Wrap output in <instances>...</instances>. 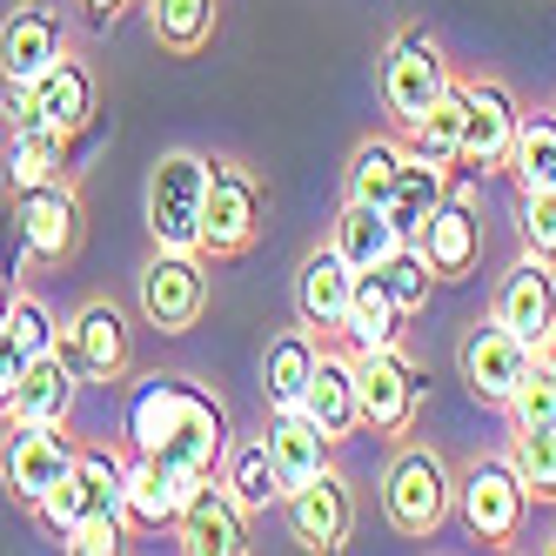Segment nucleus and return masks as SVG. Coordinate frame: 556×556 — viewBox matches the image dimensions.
I'll return each mask as SVG.
<instances>
[{
  "label": "nucleus",
  "instance_id": "473e14b6",
  "mask_svg": "<svg viewBox=\"0 0 556 556\" xmlns=\"http://www.w3.org/2000/svg\"><path fill=\"white\" fill-rule=\"evenodd\" d=\"M215 8L222 0H148V27L168 54H202L215 34Z\"/></svg>",
  "mask_w": 556,
  "mask_h": 556
},
{
  "label": "nucleus",
  "instance_id": "4be33fe9",
  "mask_svg": "<svg viewBox=\"0 0 556 556\" xmlns=\"http://www.w3.org/2000/svg\"><path fill=\"white\" fill-rule=\"evenodd\" d=\"M349 289H355V268L336 249H315L295 275V308H302V329L315 336H342V315H349Z\"/></svg>",
  "mask_w": 556,
  "mask_h": 556
},
{
  "label": "nucleus",
  "instance_id": "72a5a7b5",
  "mask_svg": "<svg viewBox=\"0 0 556 556\" xmlns=\"http://www.w3.org/2000/svg\"><path fill=\"white\" fill-rule=\"evenodd\" d=\"M222 490L242 503V516H249V509H268L275 496H282V483H275V463H268V450H262V435L222 456Z\"/></svg>",
  "mask_w": 556,
  "mask_h": 556
},
{
  "label": "nucleus",
  "instance_id": "79ce46f5",
  "mask_svg": "<svg viewBox=\"0 0 556 556\" xmlns=\"http://www.w3.org/2000/svg\"><path fill=\"white\" fill-rule=\"evenodd\" d=\"M536 369L556 382V329H549V336H543V349H536Z\"/></svg>",
  "mask_w": 556,
  "mask_h": 556
},
{
  "label": "nucleus",
  "instance_id": "58836bf2",
  "mask_svg": "<svg viewBox=\"0 0 556 556\" xmlns=\"http://www.w3.org/2000/svg\"><path fill=\"white\" fill-rule=\"evenodd\" d=\"M523 255L556 268V188L523 194Z\"/></svg>",
  "mask_w": 556,
  "mask_h": 556
},
{
  "label": "nucleus",
  "instance_id": "a211bd4d",
  "mask_svg": "<svg viewBox=\"0 0 556 556\" xmlns=\"http://www.w3.org/2000/svg\"><path fill=\"white\" fill-rule=\"evenodd\" d=\"M490 315H496L509 336H523L530 349H543V336L556 329V282H549V262H536V255L516 262V268L503 275Z\"/></svg>",
  "mask_w": 556,
  "mask_h": 556
},
{
  "label": "nucleus",
  "instance_id": "c03bdc74",
  "mask_svg": "<svg viewBox=\"0 0 556 556\" xmlns=\"http://www.w3.org/2000/svg\"><path fill=\"white\" fill-rule=\"evenodd\" d=\"M8 308H14V289H8V275H0V323H8Z\"/></svg>",
  "mask_w": 556,
  "mask_h": 556
},
{
  "label": "nucleus",
  "instance_id": "423d86ee",
  "mask_svg": "<svg viewBox=\"0 0 556 556\" xmlns=\"http://www.w3.org/2000/svg\"><path fill=\"white\" fill-rule=\"evenodd\" d=\"M355 403H363V429L403 435L422 409V376L403 349H363L355 355Z\"/></svg>",
  "mask_w": 556,
  "mask_h": 556
},
{
  "label": "nucleus",
  "instance_id": "5701e85b",
  "mask_svg": "<svg viewBox=\"0 0 556 556\" xmlns=\"http://www.w3.org/2000/svg\"><path fill=\"white\" fill-rule=\"evenodd\" d=\"M262 450H268V463H275V483H282V496L302 490L315 469H329V435L315 429L302 409H275L268 429H262Z\"/></svg>",
  "mask_w": 556,
  "mask_h": 556
},
{
  "label": "nucleus",
  "instance_id": "bb28decb",
  "mask_svg": "<svg viewBox=\"0 0 556 556\" xmlns=\"http://www.w3.org/2000/svg\"><path fill=\"white\" fill-rule=\"evenodd\" d=\"M355 275H369V268H382L395 249H403V228L389 222V208H376V202H349L342 208V222H336V242H329Z\"/></svg>",
  "mask_w": 556,
  "mask_h": 556
},
{
  "label": "nucleus",
  "instance_id": "a878e982",
  "mask_svg": "<svg viewBox=\"0 0 556 556\" xmlns=\"http://www.w3.org/2000/svg\"><path fill=\"white\" fill-rule=\"evenodd\" d=\"M188 496H194V476H181V469H168V463H154V456L135 450V463H128V516L135 523H148V530L175 523Z\"/></svg>",
  "mask_w": 556,
  "mask_h": 556
},
{
  "label": "nucleus",
  "instance_id": "1a4fd4ad",
  "mask_svg": "<svg viewBox=\"0 0 556 556\" xmlns=\"http://www.w3.org/2000/svg\"><path fill=\"white\" fill-rule=\"evenodd\" d=\"M443 94H450V61H443V48H435L422 27H409L403 41L389 48V61H382V108L409 128Z\"/></svg>",
  "mask_w": 556,
  "mask_h": 556
},
{
  "label": "nucleus",
  "instance_id": "20e7f679",
  "mask_svg": "<svg viewBox=\"0 0 556 556\" xmlns=\"http://www.w3.org/2000/svg\"><path fill=\"white\" fill-rule=\"evenodd\" d=\"M202 194L208 162L202 154H162L148 175V235L154 249H194L202 255Z\"/></svg>",
  "mask_w": 556,
  "mask_h": 556
},
{
  "label": "nucleus",
  "instance_id": "f3484780",
  "mask_svg": "<svg viewBox=\"0 0 556 556\" xmlns=\"http://www.w3.org/2000/svg\"><path fill=\"white\" fill-rule=\"evenodd\" d=\"M175 543L188 556H242L249 549V530H242V503H235L228 490H208V483H194V496L181 503L175 516Z\"/></svg>",
  "mask_w": 556,
  "mask_h": 556
},
{
  "label": "nucleus",
  "instance_id": "7ed1b4c3",
  "mask_svg": "<svg viewBox=\"0 0 556 556\" xmlns=\"http://www.w3.org/2000/svg\"><path fill=\"white\" fill-rule=\"evenodd\" d=\"M34 516H41L48 530H74V523H88V516H114V523H122L128 516V463L108 456V450H81L74 469L34 503Z\"/></svg>",
  "mask_w": 556,
  "mask_h": 556
},
{
  "label": "nucleus",
  "instance_id": "37998d69",
  "mask_svg": "<svg viewBox=\"0 0 556 556\" xmlns=\"http://www.w3.org/2000/svg\"><path fill=\"white\" fill-rule=\"evenodd\" d=\"M81 8H88L94 21H114V8H122V0H81Z\"/></svg>",
  "mask_w": 556,
  "mask_h": 556
},
{
  "label": "nucleus",
  "instance_id": "4468645a",
  "mask_svg": "<svg viewBox=\"0 0 556 556\" xmlns=\"http://www.w3.org/2000/svg\"><path fill=\"white\" fill-rule=\"evenodd\" d=\"M516 122L523 108L503 81H469V114H463V168L490 175V168H509V141H516Z\"/></svg>",
  "mask_w": 556,
  "mask_h": 556
},
{
  "label": "nucleus",
  "instance_id": "ea45409f",
  "mask_svg": "<svg viewBox=\"0 0 556 556\" xmlns=\"http://www.w3.org/2000/svg\"><path fill=\"white\" fill-rule=\"evenodd\" d=\"M509 416H516V429H536V422H556V382L530 363V376L516 382V395H509Z\"/></svg>",
  "mask_w": 556,
  "mask_h": 556
},
{
  "label": "nucleus",
  "instance_id": "e433bc0d",
  "mask_svg": "<svg viewBox=\"0 0 556 556\" xmlns=\"http://www.w3.org/2000/svg\"><path fill=\"white\" fill-rule=\"evenodd\" d=\"M61 148H67L61 135L14 122V154H8V175H14V188H34V181H61Z\"/></svg>",
  "mask_w": 556,
  "mask_h": 556
},
{
  "label": "nucleus",
  "instance_id": "49530a36",
  "mask_svg": "<svg viewBox=\"0 0 556 556\" xmlns=\"http://www.w3.org/2000/svg\"><path fill=\"white\" fill-rule=\"evenodd\" d=\"M549 556H556V536H549Z\"/></svg>",
  "mask_w": 556,
  "mask_h": 556
},
{
  "label": "nucleus",
  "instance_id": "412c9836",
  "mask_svg": "<svg viewBox=\"0 0 556 556\" xmlns=\"http://www.w3.org/2000/svg\"><path fill=\"white\" fill-rule=\"evenodd\" d=\"M416 249L429 255L435 282H463V275L476 268V255H483V222H476L469 202H450V194H443V202H435V215L422 222Z\"/></svg>",
  "mask_w": 556,
  "mask_h": 556
},
{
  "label": "nucleus",
  "instance_id": "6e6552de",
  "mask_svg": "<svg viewBox=\"0 0 556 556\" xmlns=\"http://www.w3.org/2000/svg\"><path fill=\"white\" fill-rule=\"evenodd\" d=\"M456 503H463V523L483 536V543H516V530H523V516H530V490H523V476H516L509 456H483L463 483H456Z\"/></svg>",
  "mask_w": 556,
  "mask_h": 556
},
{
  "label": "nucleus",
  "instance_id": "4c0bfd02",
  "mask_svg": "<svg viewBox=\"0 0 556 556\" xmlns=\"http://www.w3.org/2000/svg\"><path fill=\"white\" fill-rule=\"evenodd\" d=\"M376 275H382V289L395 295V308H403V315H416V308L429 302V282H435V268H429V255H422L416 242H403Z\"/></svg>",
  "mask_w": 556,
  "mask_h": 556
},
{
  "label": "nucleus",
  "instance_id": "ddd939ff",
  "mask_svg": "<svg viewBox=\"0 0 556 556\" xmlns=\"http://www.w3.org/2000/svg\"><path fill=\"white\" fill-rule=\"evenodd\" d=\"M282 503H289V530H295L302 549H342L349 530H355V496H349V483L336 469H315Z\"/></svg>",
  "mask_w": 556,
  "mask_h": 556
},
{
  "label": "nucleus",
  "instance_id": "b1692460",
  "mask_svg": "<svg viewBox=\"0 0 556 556\" xmlns=\"http://www.w3.org/2000/svg\"><path fill=\"white\" fill-rule=\"evenodd\" d=\"M74 389H81V376L61 363V349L34 355V363L14 376V389H8V416H14V429H27V422H67Z\"/></svg>",
  "mask_w": 556,
  "mask_h": 556
},
{
  "label": "nucleus",
  "instance_id": "0eeeda50",
  "mask_svg": "<svg viewBox=\"0 0 556 556\" xmlns=\"http://www.w3.org/2000/svg\"><path fill=\"white\" fill-rule=\"evenodd\" d=\"M262 235V188L249 168L208 162V194H202V255H242Z\"/></svg>",
  "mask_w": 556,
  "mask_h": 556
},
{
  "label": "nucleus",
  "instance_id": "f03ea898",
  "mask_svg": "<svg viewBox=\"0 0 556 556\" xmlns=\"http://www.w3.org/2000/svg\"><path fill=\"white\" fill-rule=\"evenodd\" d=\"M450 509H456V483H450V463L409 443V450H395L389 476H382V516L403 536H435L450 523Z\"/></svg>",
  "mask_w": 556,
  "mask_h": 556
},
{
  "label": "nucleus",
  "instance_id": "2eb2a0df",
  "mask_svg": "<svg viewBox=\"0 0 556 556\" xmlns=\"http://www.w3.org/2000/svg\"><path fill=\"white\" fill-rule=\"evenodd\" d=\"M74 456H81V450L61 435V422H27L14 443H8V456H0V476H8V490L34 509L74 469Z\"/></svg>",
  "mask_w": 556,
  "mask_h": 556
},
{
  "label": "nucleus",
  "instance_id": "f8f14e48",
  "mask_svg": "<svg viewBox=\"0 0 556 556\" xmlns=\"http://www.w3.org/2000/svg\"><path fill=\"white\" fill-rule=\"evenodd\" d=\"M14 122H27V128H48V135H61V141H74L88 122H94V81L74 61H54L41 81H27L21 88V114Z\"/></svg>",
  "mask_w": 556,
  "mask_h": 556
},
{
  "label": "nucleus",
  "instance_id": "9d476101",
  "mask_svg": "<svg viewBox=\"0 0 556 556\" xmlns=\"http://www.w3.org/2000/svg\"><path fill=\"white\" fill-rule=\"evenodd\" d=\"M530 363H536V349H530L523 336H509L496 315H490V323H476V329L463 336V382H469L476 403L509 409V395H516V382L530 376Z\"/></svg>",
  "mask_w": 556,
  "mask_h": 556
},
{
  "label": "nucleus",
  "instance_id": "9b49d317",
  "mask_svg": "<svg viewBox=\"0 0 556 556\" xmlns=\"http://www.w3.org/2000/svg\"><path fill=\"white\" fill-rule=\"evenodd\" d=\"M61 363L81 376V382H114L128 369V329H122V308L114 302H88L74 323L54 336Z\"/></svg>",
  "mask_w": 556,
  "mask_h": 556
},
{
  "label": "nucleus",
  "instance_id": "f704fd0d",
  "mask_svg": "<svg viewBox=\"0 0 556 556\" xmlns=\"http://www.w3.org/2000/svg\"><path fill=\"white\" fill-rule=\"evenodd\" d=\"M403 162H409V154L395 148V141H363V148L349 154V202H376V208H389Z\"/></svg>",
  "mask_w": 556,
  "mask_h": 556
},
{
  "label": "nucleus",
  "instance_id": "dca6fc26",
  "mask_svg": "<svg viewBox=\"0 0 556 556\" xmlns=\"http://www.w3.org/2000/svg\"><path fill=\"white\" fill-rule=\"evenodd\" d=\"M14 228H21L27 255L61 262L81 242V208H74V194L61 181H34V188H14Z\"/></svg>",
  "mask_w": 556,
  "mask_h": 556
},
{
  "label": "nucleus",
  "instance_id": "f257e3e1",
  "mask_svg": "<svg viewBox=\"0 0 556 556\" xmlns=\"http://www.w3.org/2000/svg\"><path fill=\"white\" fill-rule=\"evenodd\" d=\"M128 443L154 463L194 476V483H208L228 456V416L208 389H194L181 376H148L128 395Z\"/></svg>",
  "mask_w": 556,
  "mask_h": 556
},
{
  "label": "nucleus",
  "instance_id": "7c9ffc66",
  "mask_svg": "<svg viewBox=\"0 0 556 556\" xmlns=\"http://www.w3.org/2000/svg\"><path fill=\"white\" fill-rule=\"evenodd\" d=\"M315 336L308 329H289V336H275L268 342V363H262V382H268V403L275 409H302V389L315 376Z\"/></svg>",
  "mask_w": 556,
  "mask_h": 556
},
{
  "label": "nucleus",
  "instance_id": "c85d7f7f",
  "mask_svg": "<svg viewBox=\"0 0 556 556\" xmlns=\"http://www.w3.org/2000/svg\"><path fill=\"white\" fill-rule=\"evenodd\" d=\"M54 315L34 302V295H14V308H8V323H0V382L14 389V376L34 363V355H48L54 349Z\"/></svg>",
  "mask_w": 556,
  "mask_h": 556
},
{
  "label": "nucleus",
  "instance_id": "393cba45",
  "mask_svg": "<svg viewBox=\"0 0 556 556\" xmlns=\"http://www.w3.org/2000/svg\"><path fill=\"white\" fill-rule=\"evenodd\" d=\"M342 342L363 355V349H395L403 342V308H395V295L382 289V275H355L349 289V315H342Z\"/></svg>",
  "mask_w": 556,
  "mask_h": 556
},
{
  "label": "nucleus",
  "instance_id": "39448f33",
  "mask_svg": "<svg viewBox=\"0 0 556 556\" xmlns=\"http://www.w3.org/2000/svg\"><path fill=\"white\" fill-rule=\"evenodd\" d=\"M208 308V268L194 249H154V262L141 268V315L162 336H188Z\"/></svg>",
  "mask_w": 556,
  "mask_h": 556
},
{
  "label": "nucleus",
  "instance_id": "c756f323",
  "mask_svg": "<svg viewBox=\"0 0 556 556\" xmlns=\"http://www.w3.org/2000/svg\"><path fill=\"white\" fill-rule=\"evenodd\" d=\"M463 114H469V88L450 81V94L422 122H409V154H422L435 168H463Z\"/></svg>",
  "mask_w": 556,
  "mask_h": 556
},
{
  "label": "nucleus",
  "instance_id": "a19ab883",
  "mask_svg": "<svg viewBox=\"0 0 556 556\" xmlns=\"http://www.w3.org/2000/svg\"><path fill=\"white\" fill-rule=\"evenodd\" d=\"M61 543L74 556H114V549H122V523H114V516H88V523L61 530Z\"/></svg>",
  "mask_w": 556,
  "mask_h": 556
},
{
  "label": "nucleus",
  "instance_id": "c9c22d12",
  "mask_svg": "<svg viewBox=\"0 0 556 556\" xmlns=\"http://www.w3.org/2000/svg\"><path fill=\"white\" fill-rule=\"evenodd\" d=\"M509 463H516V476H523L530 503H556V422L516 429V443H509Z\"/></svg>",
  "mask_w": 556,
  "mask_h": 556
},
{
  "label": "nucleus",
  "instance_id": "cd10ccee",
  "mask_svg": "<svg viewBox=\"0 0 556 556\" xmlns=\"http://www.w3.org/2000/svg\"><path fill=\"white\" fill-rule=\"evenodd\" d=\"M443 194H450V168H435V162H422V154H409L403 175H395V194H389V222L403 228V242H416V235H422V222L435 215Z\"/></svg>",
  "mask_w": 556,
  "mask_h": 556
},
{
  "label": "nucleus",
  "instance_id": "aec40b11",
  "mask_svg": "<svg viewBox=\"0 0 556 556\" xmlns=\"http://www.w3.org/2000/svg\"><path fill=\"white\" fill-rule=\"evenodd\" d=\"M302 416L329 435V443H349L363 429V403H355V355H315V376L302 389Z\"/></svg>",
  "mask_w": 556,
  "mask_h": 556
},
{
  "label": "nucleus",
  "instance_id": "a18cd8bd",
  "mask_svg": "<svg viewBox=\"0 0 556 556\" xmlns=\"http://www.w3.org/2000/svg\"><path fill=\"white\" fill-rule=\"evenodd\" d=\"M0 416H8V382H0Z\"/></svg>",
  "mask_w": 556,
  "mask_h": 556
},
{
  "label": "nucleus",
  "instance_id": "2f4dec72",
  "mask_svg": "<svg viewBox=\"0 0 556 556\" xmlns=\"http://www.w3.org/2000/svg\"><path fill=\"white\" fill-rule=\"evenodd\" d=\"M509 175H516V188H523V194L556 188V108L523 114V122H516V141H509Z\"/></svg>",
  "mask_w": 556,
  "mask_h": 556
},
{
  "label": "nucleus",
  "instance_id": "6ab92c4d",
  "mask_svg": "<svg viewBox=\"0 0 556 556\" xmlns=\"http://www.w3.org/2000/svg\"><path fill=\"white\" fill-rule=\"evenodd\" d=\"M61 61V21L48 8H14L0 21V81L8 88H27Z\"/></svg>",
  "mask_w": 556,
  "mask_h": 556
}]
</instances>
